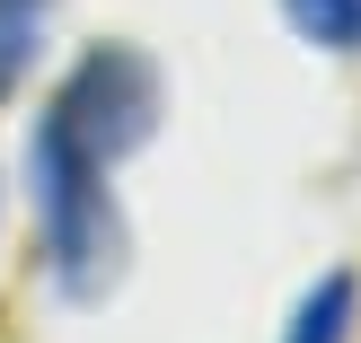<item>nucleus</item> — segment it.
<instances>
[{
    "mask_svg": "<svg viewBox=\"0 0 361 343\" xmlns=\"http://www.w3.org/2000/svg\"><path fill=\"white\" fill-rule=\"evenodd\" d=\"M53 115H62L97 158L123 168V158L159 132V70H150V53H133V44H88L80 62H71Z\"/></svg>",
    "mask_w": 361,
    "mask_h": 343,
    "instance_id": "nucleus-2",
    "label": "nucleus"
},
{
    "mask_svg": "<svg viewBox=\"0 0 361 343\" xmlns=\"http://www.w3.org/2000/svg\"><path fill=\"white\" fill-rule=\"evenodd\" d=\"M282 18L317 53H361V0H282Z\"/></svg>",
    "mask_w": 361,
    "mask_h": 343,
    "instance_id": "nucleus-5",
    "label": "nucleus"
},
{
    "mask_svg": "<svg viewBox=\"0 0 361 343\" xmlns=\"http://www.w3.org/2000/svg\"><path fill=\"white\" fill-rule=\"evenodd\" d=\"M353 335V273H326V282H309L300 291V308H291V326H282V343H344Z\"/></svg>",
    "mask_w": 361,
    "mask_h": 343,
    "instance_id": "nucleus-4",
    "label": "nucleus"
},
{
    "mask_svg": "<svg viewBox=\"0 0 361 343\" xmlns=\"http://www.w3.org/2000/svg\"><path fill=\"white\" fill-rule=\"evenodd\" d=\"M27 185H35V229L44 264L71 299H97L123 264V211H115V158H97L62 115H35L27 132Z\"/></svg>",
    "mask_w": 361,
    "mask_h": 343,
    "instance_id": "nucleus-1",
    "label": "nucleus"
},
{
    "mask_svg": "<svg viewBox=\"0 0 361 343\" xmlns=\"http://www.w3.org/2000/svg\"><path fill=\"white\" fill-rule=\"evenodd\" d=\"M44 27H53V0H0V97H18L44 53Z\"/></svg>",
    "mask_w": 361,
    "mask_h": 343,
    "instance_id": "nucleus-3",
    "label": "nucleus"
}]
</instances>
